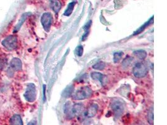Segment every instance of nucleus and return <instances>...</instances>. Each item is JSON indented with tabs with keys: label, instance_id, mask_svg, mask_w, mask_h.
<instances>
[{
	"label": "nucleus",
	"instance_id": "1",
	"mask_svg": "<svg viewBox=\"0 0 167 125\" xmlns=\"http://www.w3.org/2000/svg\"><path fill=\"white\" fill-rule=\"evenodd\" d=\"M92 90L88 86L81 87L76 91L73 95V98L76 100H83L89 98L92 94Z\"/></svg>",
	"mask_w": 167,
	"mask_h": 125
},
{
	"label": "nucleus",
	"instance_id": "2",
	"mask_svg": "<svg viewBox=\"0 0 167 125\" xmlns=\"http://www.w3.org/2000/svg\"><path fill=\"white\" fill-rule=\"evenodd\" d=\"M111 108L117 116L123 114L125 108V104L123 101L120 99L114 98L111 103Z\"/></svg>",
	"mask_w": 167,
	"mask_h": 125
},
{
	"label": "nucleus",
	"instance_id": "17",
	"mask_svg": "<svg viewBox=\"0 0 167 125\" xmlns=\"http://www.w3.org/2000/svg\"><path fill=\"white\" fill-rule=\"evenodd\" d=\"M105 67V63L103 61H100L93 66V68L98 70H103Z\"/></svg>",
	"mask_w": 167,
	"mask_h": 125
},
{
	"label": "nucleus",
	"instance_id": "15",
	"mask_svg": "<svg viewBox=\"0 0 167 125\" xmlns=\"http://www.w3.org/2000/svg\"><path fill=\"white\" fill-rule=\"evenodd\" d=\"M72 107L70 104V103H66V106L64 108V112L65 113L67 114V116H70L71 118H72L74 115L73 114V111H72Z\"/></svg>",
	"mask_w": 167,
	"mask_h": 125
},
{
	"label": "nucleus",
	"instance_id": "8",
	"mask_svg": "<svg viewBox=\"0 0 167 125\" xmlns=\"http://www.w3.org/2000/svg\"><path fill=\"white\" fill-rule=\"evenodd\" d=\"M85 109V108L84 105L80 103L75 104L72 107L73 114L74 116H79L80 115H81L82 113L84 112Z\"/></svg>",
	"mask_w": 167,
	"mask_h": 125
},
{
	"label": "nucleus",
	"instance_id": "24",
	"mask_svg": "<svg viewBox=\"0 0 167 125\" xmlns=\"http://www.w3.org/2000/svg\"><path fill=\"white\" fill-rule=\"evenodd\" d=\"M45 89H46V86L44 85V100L45 99Z\"/></svg>",
	"mask_w": 167,
	"mask_h": 125
},
{
	"label": "nucleus",
	"instance_id": "21",
	"mask_svg": "<svg viewBox=\"0 0 167 125\" xmlns=\"http://www.w3.org/2000/svg\"><path fill=\"white\" fill-rule=\"evenodd\" d=\"M148 120L150 124H153V108L151 109V111L148 113V114L147 116Z\"/></svg>",
	"mask_w": 167,
	"mask_h": 125
},
{
	"label": "nucleus",
	"instance_id": "9",
	"mask_svg": "<svg viewBox=\"0 0 167 125\" xmlns=\"http://www.w3.org/2000/svg\"><path fill=\"white\" fill-rule=\"evenodd\" d=\"M98 108V105L96 104H93L90 105L85 113L86 117H88V118L94 117L97 113Z\"/></svg>",
	"mask_w": 167,
	"mask_h": 125
},
{
	"label": "nucleus",
	"instance_id": "10",
	"mask_svg": "<svg viewBox=\"0 0 167 125\" xmlns=\"http://www.w3.org/2000/svg\"><path fill=\"white\" fill-rule=\"evenodd\" d=\"M50 7L53 11L58 13L61 8V3L60 0H50Z\"/></svg>",
	"mask_w": 167,
	"mask_h": 125
},
{
	"label": "nucleus",
	"instance_id": "13",
	"mask_svg": "<svg viewBox=\"0 0 167 125\" xmlns=\"http://www.w3.org/2000/svg\"><path fill=\"white\" fill-rule=\"evenodd\" d=\"M133 53L137 58H138L140 60H145L146 58V56H147L146 52L145 51L143 50L135 51L133 52Z\"/></svg>",
	"mask_w": 167,
	"mask_h": 125
},
{
	"label": "nucleus",
	"instance_id": "5",
	"mask_svg": "<svg viewBox=\"0 0 167 125\" xmlns=\"http://www.w3.org/2000/svg\"><path fill=\"white\" fill-rule=\"evenodd\" d=\"M2 45L8 51H12L17 48L18 45L17 38L14 35H10L4 39L2 41Z\"/></svg>",
	"mask_w": 167,
	"mask_h": 125
},
{
	"label": "nucleus",
	"instance_id": "16",
	"mask_svg": "<svg viewBox=\"0 0 167 125\" xmlns=\"http://www.w3.org/2000/svg\"><path fill=\"white\" fill-rule=\"evenodd\" d=\"M133 61V58L131 57L128 56L126 57L122 63V66L123 68H128Z\"/></svg>",
	"mask_w": 167,
	"mask_h": 125
},
{
	"label": "nucleus",
	"instance_id": "4",
	"mask_svg": "<svg viewBox=\"0 0 167 125\" xmlns=\"http://www.w3.org/2000/svg\"><path fill=\"white\" fill-rule=\"evenodd\" d=\"M26 100L30 103H33L36 98V86L33 83H29L27 86L25 93L24 94Z\"/></svg>",
	"mask_w": 167,
	"mask_h": 125
},
{
	"label": "nucleus",
	"instance_id": "3",
	"mask_svg": "<svg viewBox=\"0 0 167 125\" xmlns=\"http://www.w3.org/2000/svg\"><path fill=\"white\" fill-rule=\"evenodd\" d=\"M133 73L137 78H143L148 73V68L144 63H138L133 69Z\"/></svg>",
	"mask_w": 167,
	"mask_h": 125
},
{
	"label": "nucleus",
	"instance_id": "14",
	"mask_svg": "<svg viewBox=\"0 0 167 125\" xmlns=\"http://www.w3.org/2000/svg\"><path fill=\"white\" fill-rule=\"evenodd\" d=\"M91 76L92 78L97 81H99L102 84L103 83V78H104V76L100 73H97V72H93L91 74Z\"/></svg>",
	"mask_w": 167,
	"mask_h": 125
},
{
	"label": "nucleus",
	"instance_id": "12",
	"mask_svg": "<svg viewBox=\"0 0 167 125\" xmlns=\"http://www.w3.org/2000/svg\"><path fill=\"white\" fill-rule=\"evenodd\" d=\"M76 2H71L69 4H68V7H67V9L65 10L64 13V15L66 16V17H69L71 15L73 11V9L74 8V6L76 5Z\"/></svg>",
	"mask_w": 167,
	"mask_h": 125
},
{
	"label": "nucleus",
	"instance_id": "7",
	"mask_svg": "<svg viewBox=\"0 0 167 125\" xmlns=\"http://www.w3.org/2000/svg\"><path fill=\"white\" fill-rule=\"evenodd\" d=\"M10 68L14 71H20L22 69L21 61L18 58H13L10 61Z\"/></svg>",
	"mask_w": 167,
	"mask_h": 125
},
{
	"label": "nucleus",
	"instance_id": "6",
	"mask_svg": "<svg viewBox=\"0 0 167 125\" xmlns=\"http://www.w3.org/2000/svg\"><path fill=\"white\" fill-rule=\"evenodd\" d=\"M41 23L44 30L48 32L51 28L53 23V17L50 13H45L41 18Z\"/></svg>",
	"mask_w": 167,
	"mask_h": 125
},
{
	"label": "nucleus",
	"instance_id": "23",
	"mask_svg": "<svg viewBox=\"0 0 167 125\" xmlns=\"http://www.w3.org/2000/svg\"><path fill=\"white\" fill-rule=\"evenodd\" d=\"M76 55L78 56H81L83 53V47L82 46H78L76 50Z\"/></svg>",
	"mask_w": 167,
	"mask_h": 125
},
{
	"label": "nucleus",
	"instance_id": "22",
	"mask_svg": "<svg viewBox=\"0 0 167 125\" xmlns=\"http://www.w3.org/2000/svg\"><path fill=\"white\" fill-rule=\"evenodd\" d=\"M7 65V60L4 58H0V70H2L5 68Z\"/></svg>",
	"mask_w": 167,
	"mask_h": 125
},
{
	"label": "nucleus",
	"instance_id": "19",
	"mask_svg": "<svg viewBox=\"0 0 167 125\" xmlns=\"http://www.w3.org/2000/svg\"><path fill=\"white\" fill-rule=\"evenodd\" d=\"M153 18H151L150 19V20L148 22H146L143 26H141V27H140V28L138 30V31H136V32H135V35H136V34H138V33H140L141 31H143L145 28H146V27H147L150 23H151V22H153Z\"/></svg>",
	"mask_w": 167,
	"mask_h": 125
},
{
	"label": "nucleus",
	"instance_id": "20",
	"mask_svg": "<svg viewBox=\"0 0 167 125\" xmlns=\"http://www.w3.org/2000/svg\"><path fill=\"white\" fill-rule=\"evenodd\" d=\"M73 86H71L70 87H68V88L66 89V90L64 91L63 93V96L65 97H68L69 96H70L73 92Z\"/></svg>",
	"mask_w": 167,
	"mask_h": 125
},
{
	"label": "nucleus",
	"instance_id": "18",
	"mask_svg": "<svg viewBox=\"0 0 167 125\" xmlns=\"http://www.w3.org/2000/svg\"><path fill=\"white\" fill-rule=\"evenodd\" d=\"M123 55V52H117L115 53L113 55V61L115 63H118L122 59Z\"/></svg>",
	"mask_w": 167,
	"mask_h": 125
},
{
	"label": "nucleus",
	"instance_id": "11",
	"mask_svg": "<svg viewBox=\"0 0 167 125\" xmlns=\"http://www.w3.org/2000/svg\"><path fill=\"white\" fill-rule=\"evenodd\" d=\"M10 123L11 124H13V125H23V124L21 116L18 114L13 115L11 118L10 120Z\"/></svg>",
	"mask_w": 167,
	"mask_h": 125
}]
</instances>
